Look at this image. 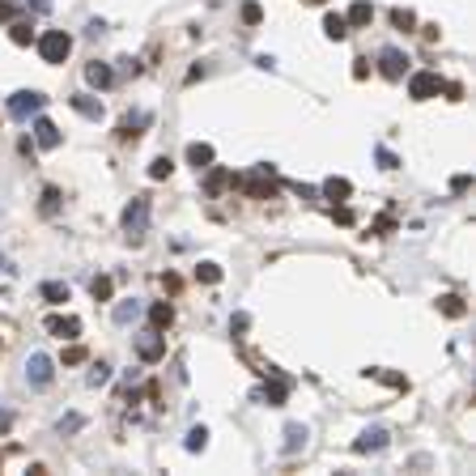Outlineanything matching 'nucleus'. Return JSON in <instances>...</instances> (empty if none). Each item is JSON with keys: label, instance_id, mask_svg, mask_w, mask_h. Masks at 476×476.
<instances>
[{"label": "nucleus", "instance_id": "f257e3e1", "mask_svg": "<svg viewBox=\"0 0 476 476\" xmlns=\"http://www.w3.org/2000/svg\"><path fill=\"white\" fill-rule=\"evenodd\" d=\"M124 230H128L132 243L145 238V230H149V196H132V204L124 208Z\"/></svg>", "mask_w": 476, "mask_h": 476}, {"label": "nucleus", "instance_id": "f03ea898", "mask_svg": "<svg viewBox=\"0 0 476 476\" xmlns=\"http://www.w3.org/2000/svg\"><path fill=\"white\" fill-rule=\"evenodd\" d=\"M68 51H73V38H68L64 30H47V34L38 38V56H43L47 64H64Z\"/></svg>", "mask_w": 476, "mask_h": 476}, {"label": "nucleus", "instance_id": "7ed1b4c3", "mask_svg": "<svg viewBox=\"0 0 476 476\" xmlns=\"http://www.w3.org/2000/svg\"><path fill=\"white\" fill-rule=\"evenodd\" d=\"M26 379H30V387H51V379H56V361H51L47 353H30V361H26Z\"/></svg>", "mask_w": 476, "mask_h": 476}, {"label": "nucleus", "instance_id": "20e7f679", "mask_svg": "<svg viewBox=\"0 0 476 476\" xmlns=\"http://www.w3.org/2000/svg\"><path fill=\"white\" fill-rule=\"evenodd\" d=\"M43 102H47L43 94H34V89H22V94H13V98H9V115H13L17 124H26L30 115H38V111H43Z\"/></svg>", "mask_w": 476, "mask_h": 476}, {"label": "nucleus", "instance_id": "39448f33", "mask_svg": "<svg viewBox=\"0 0 476 476\" xmlns=\"http://www.w3.org/2000/svg\"><path fill=\"white\" fill-rule=\"evenodd\" d=\"M408 94H412L417 102L438 98V94H442V77H438V73H412V77H408Z\"/></svg>", "mask_w": 476, "mask_h": 476}, {"label": "nucleus", "instance_id": "423d86ee", "mask_svg": "<svg viewBox=\"0 0 476 476\" xmlns=\"http://www.w3.org/2000/svg\"><path fill=\"white\" fill-rule=\"evenodd\" d=\"M379 68H383V77L400 81V77H404V68H408V56H404L400 47H383V51H379Z\"/></svg>", "mask_w": 476, "mask_h": 476}, {"label": "nucleus", "instance_id": "0eeeda50", "mask_svg": "<svg viewBox=\"0 0 476 476\" xmlns=\"http://www.w3.org/2000/svg\"><path fill=\"white\" fill-rule=\"evenodd\" d=\"M162 353H166V340L157 336V328H153V332H145V336L136 340V357H140V361H157Z\"/></svg>", "mask_w": 476, "mask_h": 476}, {"label": "nucleus", "instance_id": "6e6552de", "mask_svg": "<svg viewBox=\"0 0 476 476\" xmlns=\"http://www.w3.org/2000/svg\"><path fill=\"white\" fill-rule=\"evenodd\" d=\"M47 332L60 336V340H77V336H81V324L73 319V315H51V319H47Z\"/></svg>", "mask_w": 476, "mask_h": 476}, {"label": "nucleus", "instance_id": "1a4fd4ad", "mask_svg": "<svg viewBox=\"0 0 476 476\" xmlns=\"http://www.w3.org/2000/svg\"><path fill=\"white\" fill-rule=\"evenodd\" d=\"M34 140H38V149H56L60 145V128L51 120H34Z\"/></svg>", "mask_w": 476, "mask_h": 476}, {"label": "nucleus", "instance_id": "9d476101", "mask_svg": "<svg viewBox=\"0 0 476 476\" xmlns=\"http://www.w3.org/2000/svg\"><path fill=\"white\" fill-rule=\"evenodd\" d=\"M187 162H192L196 171H208V166H213V145H204V140L187 145Z\"/></svg>", "mask_w": 476, "mask_h": 476}, {"label": "nucleus", "instance_id": "9b49d317", "mask_svg": "<svg viewBox=\"0 0 476 476\" xmlns=\"http://www.w3.org/2000/svg\"><path fill=\"white\" fill-rule=\"evenodd\" d=\"M73 111L85 115V120H102V102L89 98V94H73Z\"/></svg>", "mask_w": 476, "mask_h": 476}, {"label": "nucleus", "instance_id": "f8f14e48", "mask_svg": "<svg viewBox=\"0 0 476 476\" xmlns=\"http://www.w3.org/2000/svg\"><path fill=\"white\" fill-rule=\"evenodd\" d=\"M85 81H89V85H94V89H107V85H111V81H115V73H111V68H107V64H98V60H94V64H89V68H85Z\"/></svg>", "mask_w": 476, "mask_h": 476}, {"label": "nucleus", "instance_id": "ddd939ff", "mask_svg": "<svg viewBox=\"0 0 476 476\" xmlns=\"http://www.w3.org/2000/svg\"><path fill=\"white\" fill-rule=\"evenodd\" d=\"M324 196H328V200H349V196H353V183L340 179V175H332V179H324Z\"/></svg>", "mask_w": 476, "mask_h": 476}, {"label": "nucleus", "instance_id": "4468645a", "mask_svg": "<svg viewBox=\"0 0 476 476\" xmlns=\"http://www.w3.org/2000/svg\"><path fill=\"white\" fill-rule=\"evenodd\" d=\"M353 447H357L361 455H366V451H383V447H387V430H366Z\"/></svg>", "mask_w": 476, "mask_h": 476}, {"label": "nucleus", "instance_id": "2eb2a0df", "mask_svg": "<svg viewBox=\"0 0 476 476\" xmlns=\"http://www.w3.org/2000/svg\"><path fill=\"white\" fill-rule=\"evenodd\" d=\"M149 319H153V328H157V332L171 328V324H175V306H171V302H157V306L149 310Z\"/></svg>", "mask_w": 476, "mask_h": 476}, {"label": "nucleus", "instance_id": "dca6fc26", "mask_svg": "<svg viewBox=\"0 0 476 476\" xmlns=\"http://www.w3.org/2000/svg\"><path fill=\"white\" fill-rule=\"evenodd\" d=\"M370 17H375V9H370L366 0H357V5L345 13V22H349V26H370Z\"/></svg>", "mask_w": 476, "mask_h": 476}, {"label": "nucleus", "instance_id": "f3484780", "mask_svg": "<svg viewBox=\"0 0 476 476\" xmlns=\"http://www.w3.org/2000/svg\"><path fill=\"white\" fill-rule=\"evenodd\" d=\"M324 34H328V38H345V34H349V22H345L340 13H328V17H324Z\"/></svg>", "mask_w": 476, "mask_h": 476}, {"label": "nucleus", "instance_id": "a211bd4d", "mask_svg": "<svg viewBox=\"0 0 476 476\" xmlns=\"http://www.w3.org/2000/svg\"><path fill=\"white\" fill-rule=\"evenodd\" d=\"M306 447V426H289L285 430V455H294V451H302Z\"/></svg>", "mask_w": 476, "mask_h": 476}, {"label": "nucleus", "instance_id": "6ab92c4d", "mask_svg": "<svg viewBox=\"0 0 476 476\" xmlns=\"http://www.w3.org/2000/svg\"><path fill=\"white\" fill-rule=\"evenodd\" d=\"M226 183H230V171H208V179H204V192H208V196H217Z\"/></svg>", "mask_w": 476, "mask_h": 476}, {"label": "nucleus", "instance_id": "aec40b11", "mask_svg": "<svg viewBox=\"0 0 476 476\" xmlns=\"http://www.w3.org/2000/svg\"><path fill=\"white\" fill-rule=\"evenodd\" d=\"M136 315H140V302H136V298H132V302H120V306H115V324H132Z\"/></svg>", "mask_w": 476, "mask_h": 476}, {"label": "nucleus", "instance_id": "412c9836", "mask_svg": "<svg viewBox=\"0 0 476 476\" xmlns=\"http://www.w3.org/2000/svg\"><path fill=\"white\" fill-rule=\"evenodd\" d=\"M438 306H442V315H451V319H459V315L468 310V306H463V298H455V294H447V298H438Z\"/></svg>", "mask_w": 476, "mask_h": 476}, {"label": "nucleus", "instance_id": "4be33fe9", "mask_svg": "<svg viewBox=\"0 0 476 476\" xmlns=\"http://www.w3.org/2000/svg\"><path fill=\"white\" fill-rule=\"evenodd\" d=\"M111 289H115V285H111V277H94V281H89V294H94L98 302H107V298H111Z\"/></svg>", "mask_w": 476, "mask_h": 476}, {"label": "nucleus", "instance_id": "5701e85b", "mask_svg": "<svg viewBox=\"0 0 476 476\" xmlns=\"http://www.w3.org/2000/svg\"><path fill=\"white\" fill-rule=\"evenodd\" d=\"M9 38H13L17 47H26V43L34 38V26H30V22H13V30H9Z\"/></svg>", "mask_w": 476, "mask_h": 476}, {"label": "nucleus", "instance_id": "b1692460", "mask_svg": "<svg viewBox=\"0 0 476 476\" xmlns=\"http://www.w3.org/2000/svg\"><path fill=\"white\" fill-rule=\"evenodd\" d=\"M43 298H47V302H68V285L47 281V285H43Z\"/></svg>", "mask_w": 476, "mask_h": 476}, {"label": "nucleus", "instance_id": "393cba45", "mask_svg": "<svg viewBox=\"0 0 476 476\" xmlns=\"http://www.w3.org/2000/svg\"><path fill=\"white\" fill-rule=\"evenodd\" d=\"M171 157H153V166H149V179H171Z\"/></svg>", "mask_w": 476, "mask_h": 476}, {"label": "nucleus", "instance_id": "a878e982", "mask_svg": "<svg viewBox=\"0 0 476 476\" xmlns=\"http://www.w3.org/2000/svg\"><path fill=\"white\" fill-rule=\"evenodd\" d=\"M264 396H268V404L277 408V404H285V396H289V383L281 379V383H273V387H268V391H264Z\"/></svg>", "mask_w": 476, "mask_h": 476}, {"label": "nucleus", "instance_id": "bb28decb", "mask_svg": "<svg viewBox=\"0 0 476 476\" xmlns=\"http://www.w3.org/2000/svg\"><path fill=\"white\" fill-rule=\"evenodd\" d=\"M196 277H200V281H208V285H217V281H222V268H217V264H200Z\"/></svg>", "mask_w": 476, "mask_h": 476}, {"label": "nucleus", "instance_id": "cd10ccee", "mask_svg": "<svg viewBox=\"0 0 476 476\" xmlns=\"http://www.w3.org/2000/svg\"><path fill=\"white\" fill-rule=\"evenodd\" d=\"M391 26H396V30H412V26H417V17H412L408 9H396V13H391Z\"/></svg>", "mask_w": 476, "mask_h": 476}, {"label": "nucleus", "instance_id": "c85d7f7f", "mask_svg": "<svg viewBox=\"0 0 476 476\" xmlns=\"http://www.w3.org/2000/svg\"><path fill=\"white\" fill-rule=\"evenodd\" d=\"M107 379H111V366H102V361H98V366L89 370V387H102Z\"/></svg>", "mask_w": 476, "mask_h": 476}, {"label": "nucleus", "instance_id": "c756f323", "mask_svg": "<svg viewBox=\"0 0 476 476\" xmlns=\"http://www.w3.org/2000/svg\"><path fill=\"white\" fill-rule=\"evenodd\" d=\"M259 17H264V9L255 5V0H247V5H243V22L247 26H259Z\"/></svg>", "mask_w": 476, "mask_h": 476}, {"label": "nucleus", "instance_id": "7c9ffc66", "mask_svg": "<svg viewBox=\"0 0 476 476\" xmlns=\"http://www.w3.org/2000/svg\"><path fill=\"white\" fill-rule=\"evenodd\" d=\"M85 361V345H68L64 349V366H81Z\"/></svg>", "mask_w": 476, "mask_h": 476}, {"label": "nucleus", "instance_id": "2f4dec72", "mask_svg": "<svg viewBox=\"0 0 476 476\" xmlns=\"http://www.w3.org/2000/svg\"><path fill=\"white\" fill-rule=\"evenodd\" d=\"M204 442H208V430H192L187 434V451H204Z\"/></svg>", "mask_w": 476, "mask_h": 476}, {"label": "nucleus", "instance_id": "473e14b6", "mask_svg": "<svg viewBox=\"0 0 476 476\" xmlns=\"http://www.w3.org/2000/svg\"><path fill=\"white\" fill-rule=\"evenodd\" d=\"M375 157L383 162V171H396V166H400V162H396V153H391V149H383V145L375 149Z\"/></svg>", "mask_w": 476, "mask_h": 476}, {"label": "nucleus", "instance_id": "72a5a7b5", "mask_svg": "<svg viewBox=\"0 0 476 476\" xmlns=\"http://www.w3.org/2000/svg\"><path fill=\"white\" fill-rule=\"evenodd\" d=\"M56 200H60V192L47 187V192H43V213H56Z\"/></svg>", "mask_w": 476, "mask_h": 476}, {"label": "nucleus", "instance_id": "f704fd0d", "mask_svg": "<svg viewBox=\"0 0 476 476\" xmlns=\"http://www.w3.org/2000/svg\"><path fill=\"white\" fill-rule=\"evenodd\" d=\"M77 430H81V417H77V412L60 421V434H77Z\"/></svg>", "mask_w": 476, "mask_h": 476}, {"label": "nucleus", "instance_id": "c9c22d12", "mask_svg": "<svg viewBox=\"0 0 476 476\" xmlns=\"http://www.w3.org/2000/svg\"><path fill=\"white\" fill-rule=\"evenodd\" d=\"M9 426H13V412H5V408H0V434H5Z\"/></svg>", "mask_w": 476, "mask_h": 476}, {"label": "nucleus", "instance_id": "e433bc0d", "mask_svg": "<svg viewBox=\"0 0 476 476\" xmlns=\"http://www.w3.org/2000/svg\"><path fill=\"white\" fill-rule=\"evenodd\" d=\"M30 5H34L38 13H47V9H51V5H47V0H30Z\"/></svg>", "mask_w": 476, "mask_h": 476}, {"label": "nucleus", "instance_id": "4c0bfd02", "mask_svg": "<svg viewBox=\"0 0 476 476\" xmlns=\"http://www.w3.org/2000/svg\"><path fill=\"white\" fill-rule=\"evenodd\" d=\"M0 17H13V9L5 5V0H0Z\"/></svg>", "mask_w": 476, "mask_h": 476}, {"label": "nucleus", "instance_id": "58836bf2", "mask_svg": "<svg viewBox=\"0 0 476 476\" xmlns=\"http://www.w3.org/2000/svg\"><path fill=\"white\" fill-rule=\"evenodd\" d=\"M310 5H324V0H310Z\"/></svg>", "mask_w": 476, "mask_h": 476}]
</instances>
